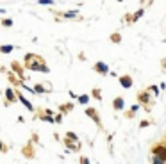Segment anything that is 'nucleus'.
<instances>
[{
	"instance_id": "dca6fc26",
	"label": "nucleus",
	"mask_w": 166,
	"mask_h": 164,
	"mask_svg": "<svg viewBox=\"0 0 166 164\" xmlns=\"http://www.w3.org/2000/svg\"><path fill=\"white\" fill-rule=\"evenodd\" d=\"M34 91H36V95H41V93H45V88L43 86H36Z\"/></svg>"
},
{
	"instance_id": "f03ea898",
	"label": "nucleus",
	"mask_w": 166,
	"mask_h": 164,
	"mask_svg": "<svg viewBox=\"0 0 166 164\" xmlns=\"http://www.w3.org/2000/svg\"><path fill=\"white\" fill-rule=\"evenodd\" d=\"M120 84H122V88L131 89V88H132V79H131L129 75H122V77H120Z\"/></svg>"
},
{
	"instance_id": "7ed1b4c3",
	"label": "nucleus",
	"mask_w": 166,
	"mask_h": 164,
	"mask_svg": "<svg viewBox=\"0 0 166 164\" xmlns=\"http://www.w3.org/2000/svg\"><path fill=\"white\" fill-rule=\"evenodd\" d=\"M113 107H114V111H123V109H125L123 98H122V96H116V98L113 100Z\"/></svg>"
},
{
	"instance_id": "4be33fe9",
	"label": "nucleus",
	"mask_w": 166,
	"mask_h": 164,
	"mask_svg": "<svg viewBox=\"0 0 166 164\" xmlns=\"http://www.w3.org/2000/svg\"><path fill=\"white\" fill-rule=\"evenodd\" d=\"M64 16H66V18H73V16H77V13H75V11H73V13H66Z\"/></svg>"
},
{
	"instance_id": "0eeeda50",
	"label": "nucleus",
	"mask_w": 166,
	"mask_h": 164,
	"mask_svg": "<svg viewBox=\"0 0 166 164\" xmlns=\"http://www.w3.org/2000/svg\"><path fill=\"white\" fill-rule=\"evenodd\" d=\"M29 68H30V70H36V71H45V73L48 71V68H46L45 64H41L39 61H38V63H34V64H29Z\"/></svg>"
},
{
	"instance_id": "9d476101",
	"label": "nucleus",
	"mask_w": 166,
	"mask_h": 164,
	"mask_svg": "<svg viewBox=\"0 0 166 164\" xmlns=\"http://www.w3.org/2000/svg\"><path fill=\"white\" fill-rule=\"evenodd\" d=\"M139 111V104H134L132 107H131V113H127V116L129 118H134V113H138Z\"/></svg>"
},
{
	"instance_id": "c85d7f7f",
	"label": "nucleus",
	"mask_w": 166,
	"mask_h": 164,
	"mask_svg": "<svg viewBox=\"0 0 166 164\" xmlns=\"http://www.w3.org/2000/svg\"><path fill=\"white\" fill-rule=\"evenodd\" d=\"M165 145H166V143H165Z\"/></svg>"
},
{
	"instance_id": "cd10ccee",
	"label": "nucleus",
	"mask_w": 166,
	"mask_h": 164,
	"mask_svg": "<svg viewBox=\"0 0 166 164\" xmlns=\"http://www.w3.org/2000/svg\"><path fill=\"white\" fill-rule=\"evenodd\" d=\"M118 2H122V0H118Z\"/></svg>"
},
{
	"instance_id": "bb28decb",
	"label": "nucleus",
	"mask_w": 166,
	"mask_h": 164,
	"mask_svg": "<svg viewBox=\"0 0 166 164\" xmlns=\"http://www.w3.org/2000/svg\"><path fill=\"white\" fill-rule=\"evenodd\" d=\"M163 68H165V71H166V59L163 61Z\"/></svg>"
},
{
	"instance_id": "412c9836",
	"label": "nucleus",
	"mask_w": 166,
	"mask_h": 164,
	"mask_svg": "<svg viewBox=\"0 0 166 164\" xmlns=\"http://www.w3.org/2000/svg\"><path fill=\"white\" fill-rule=\"evenodd\" d=\"M148 125H150V121H148V120H143V121L139 123V127H141V129H145V127H148Z\"/></svg>"
},
{
	"instance_id": "9b49d317",
	"label": "nucleus",
	"mask_w": 166,
	"mask_h": 164,
	"mask_svg": "<svg viewBox=\"0 0 166 164\" xmlns=\"http://www.w3.org/2000/svg\"><path fill=\"white\" fill-rule=\"evenodd\" d=\"M89 102V96L88 95H82V96H79V104H82V105H86Z\"/></svg>"
},
{
	"instance_id": "b1692460",
	"label": "nucleus",
	"mask_w": 166,
	"mask_h": 164,
	"mask_svg": "<svg viewBox=\"0 0 166 164\" xmlns=\"http://www.w3.org/2000/svg\"><path fill=\"white\" fill-rule=\"evenodd\" d=\"M80 164H89V159H88V157H82V159H80Z\"/></svg>"
},
{
	"instance_id": "aec40b11",
	"label": "nucleus",
	"mask_w": 166,
	"mask_h": 164,
	"mask_svg": "<svg viewBox=\"0 0 166 164\" xmlns=\"http://www.w3.org/2000/svg\"><path fill=\"white\" fill-rule=\"evenodd\" d=\"M70 109H73V105H72V104H66V105H63V109H61V111L64 113V111H70Z\"/></svg>"
},
{
	"instance_id": "f257e3e1",
	"label": "nucleus",
	"mask_w": 166,
	"mask_h": 164,
	"mask_svg": "<svg viewBox=\"0 0 166 164\" xmlns=\"http://www.w3.org/2000/svg\"><path fill=\"white\" fill-rule=\"evenodd\" d=\"M152 154L157 155V157H161V159L166 163V145L165 143H163V145H156V146L152 148Z\"/></svg>"
},
{
	"instance_id": "423d86ee",
	"label": "nucleus",
	"mask_w": 166,
	"mask_h": 164,
	"mask_svg": "<svg viewBox=\"0 0 166 164\" xmlns=\"http://www.w3.org/2000/svg\"><path fill=\"white\" fill-rule=\"evenodd\" d=\"M86 116H89V118H93L95 120V123L100 127V118H98V114H97V111L95 109H91V107H88L86 109Z\"/></svg>"
},
{
	"instance_id": "6e6552de",
	"label": "nucleus",
	"mask_w": 166,
	"mask_h": 164,
	"mask_svg": "<svg viewBox=\"0 0 166 164\" xmlns=\"http://www.w3.org/2000/svg\"><path fill=\"white\" fill-rule=\"evenodd\" d=\"M18 100H20V102H21V104H23V105H25V107L29 109V111H34V107H32V104H30V102H29V100H27V98H25L23 95H18Z\"/></svg>"
},
{
	"instance_id": "2eb2a0df",
	"label": "nucleus",
	"mask_w": 166,
	"mask_h": 164,
	"mask_svg": "<svg viewBox=\"0 0 166 164\" xmlns=\"http://www.w3.org/2000/svg\"><path fill=\"white\" fill-rule=\"evenodd\" d=\"M143 13H145V11H143V9H139V11H138V13H136V14H134V16H131V18H132V20H134V21H136V20H138V18H141V16H143Z\"/></svg>"
},
{
	"instance_id": "f8f14e48",
	"label": "nucleus",
	"mask_w": 166,
	"mask_h": 164,
	"mask_svg": "<svg viewBox=\"0 0 166 164\" xmlns=\"http://www.w3.org/2000/svg\"><path fill=\"white\" fill-rule=\"evenodd\" d=\"M11 50H13L11 45H4V46H0V52H4V54H9Z\"/></svg>"
},
{
	"instance_id": "6ab92c4d",
	"label": "nucleus",
	"mask_w": 166,
	"mask_h": 164,
	"mask_svg": "<svg viewBox=\"0 0 166 164\" xmlns=\"http://www.w3.org/2000/svg\"><path fill=\"white\" fill-rule=\"evenodd\" d=\"M150 89H152V93H154V95L157 96V95H159V89H161V88H157V86H152Z\"/></svg>"
},
{
	"instance_id": "5701e85b",
	"label": "nucleus",
	"mask_w": 166,
	"mask_h": 164,
	"mask_svg": "<svg viewBox=\"0 0 166 164\" xmlns=\"http://www.w3.org/2000/svg\"><path fill=\"white\" fill-rule=\"evenodd\" d=\"M54 120H55V123H61V120H63V114H57Z\"/></svg>"
},
{
	"instance_id": "f3484780",
	"label": "nucleus",
	"mask_w": 166,
	"mask_h": 164,
	"mask_svg": "<svg viewBox=\"0 0 166 164\" xmlns=\"http://www.w3.org/2000/svg\"><path fill=\"white\" fill-rule=\"evenodd\" d=\"M93 96L97 100H102V95H100V89H93Z\"/></svg>"
},
{
	"instance_id": "a211bd4d",
	"label": "nucleus",
	"mask_w": 166,
	"mask_h": 164,
	"mask_svg": "<svg viewBox=\"0 0 166 164\" xmlns=\"http://www.w3.org/2000/svg\"><path fill=\"white\" fill-rule=\"evenodd\" d=\"M154 164H165V161H163L161 157H157V155H154Z\"/></svg>"
},
{
	"instance_id": "20e7f679",
	"label": "nucleus",
	"mask_w": 166,
	"mask_h": 164,
	"mask_svg": "<svg viewBox=\"0 0 166 164\" xmlns=\"http://www.w3.org/2000/svg\"><path fill=\"white\" fill-rule=\"evenodd\" d=\"M138 100H139V104L148 105V104H150V93H148V91H141V93L138 95Z\"/></svg>"
},
{
	"instance_id": "ddd939ff",
	"label": "nucleus",
	"mask_w": 166,
	"mask_h": 164,
	"mask_svg": "<svg viewBox=\"0 0 166 164\" xmlns=\"http://www.w3.org/2000/svg\"><path fill=\"white\" fill-rule=\"evenodd\" d=\"M41 120H43V121H46V123H55V120H54V118H52L50 114H46V116H43Z\"/></svg>"
},
{
	"instance_id": "39448f33",
	"label": "nucleus",
	"mask_w": 166,
	"mask_h": 164,
	"mask_svg": "<svg viewBox=\"0 0 166 164\" xmlns=\"http://www.w3.org/2000/svg\"><path fill=\"white\" fill-rule=\"evenodd\" d=\"M95 70H97L98 73H102V75H107V73H109V66H107L106 63H97V64H95Z\"/></svg>"
},
{
	"instance_id": "4468645a",
	"label": "nucleus",
	"mask_w": 166,
	"mask_h": 164,
	"mask_svg": "<svg viewBox=\"0 0 166 164\" xmlns=\"http://www.w3.org/2000/svg\"><path fill=\"white\" fill-rule=\"evenodd\" d=\"M66 136H68V139H70V141H79V138H77V134H75V132H68Z\"/></svg>"
},
{
	"instance_id": "a878e982",
	"label": "nucleus",
	"mask_w": 166,
	"mask_h": 164,
	"mask_svg": "<svg viewBox=\"0 0 166 164\" xmlns=\"http://www.w3.org/2000/svg\"><path fill=\"white\" fill-rule=\"evenodd\" d=\"M4 148H5V146H4V143H2V141H0V150H2V152H4Z\"/></svg>"
},
{
	"instance_id": "1a4fd4ad",
	"label": "nucleus",
	"mask_w": 166,
	"mask_h": 164,
	"mask_svg": "<svg viewBox=\"0 0 166 164\" xmlns=\"http://www.w3.org/2000/svg\"><path fill=\"white\" fill-rule=\"evenodd\" d=\"M5 98H7V102H14L16 100V96H14V91L9 88V89H5Z\"/></svg>"
},
{
	"instance_id": "393cba45",
	"label": "nucleus",
	"mask_w": 166,
	"mask_h": 164,
	"mask_svg": "<svg viewBox=\"0 0 166 164\" xmlns=\"http://www.w3.org/2000/svg\"><path fill=\"white\" fill-rule=\"evenodd\" d=\"M118 36H120V34H113V41H114V43H118V41H120V38H118Z\"/></svg>"
}]
</instances>
